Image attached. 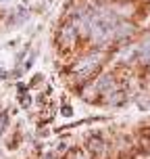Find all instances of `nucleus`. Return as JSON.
<instances>
[{"mask_svg":"<svg viewBox=\"0 0 150 159\" xmlns=\"http://www.w3.org/2000/svg\"><path fill=\"white\" fill-rule=\"evenodd\" d=\"M117 17L111 11H94L92 13V21H90V36L94 42H106V40L115 38V30H117Z\"/></svg>","mask_w":150,"mask_h":159,"instance_id":"obj_1","label":"nucleus"},{"mask_svg":"<svg viewBox=\"0 0 150 159\" xmlns=\"http://www.w3.org/2000/svg\"><path fill=\"white\" fill-rule=\"evenodd\" d=\"M100 59H102V52H96V55L84 57L81 61H77V63L73 65V71L81 73V71H86V69H92V67H96V65H98V61H100Z\"/></svg>","mask_w":150,"mask_h":159,"instance_id":"obj_2","label":"nucleus"},{"mask_svg":"<svg viewBox=\"0 0 150 159\" xmlns=\"http://www.w3.org/2000/svg\"><path fill=\"white\" fill-rule=\"evenodd\" d=\"M77 27L75 25H65L63 30H61V42L63 44H67V46H71L73 42H75V38H77Z\"/></svg>","mask_w":150,"mask_h":159,"instance_id":"obj_3","label":"nucleus"},{"mask_svg":"<svg viewBox=\"0 0 150 159\" xmlns=\"http://www.w3.org/2000/svg\"><path fill=\"white\" fill-rule=\"evenodd\" d=\"M138 57L142 61H146V63H150V36H146L144 42L138 46Z\"/></svg>","mask_w":150,"mask_h":159,"instance_id":"obj_4","label":"nucleus"},{"mask_svg":"<svg viewBox=\"0 0 150 159\" xmlns=\"http://www.w3.org/2000/svg\"><path fill=\"white\" fill-rule=\"evenodd\" d=\"M111 88H113V78H111V75L100 78V80H98V84H96V90H98V92H109Z\"/></svg>","mask_w":150,"mask_h":159,"instance_id":"obj_5","label":"nucleus"},{"mask_svg":"<svg viewBox=\"0 0 150 159\" xmlns=\"http://www.w3.org/2000/svg\"><path fill=\"white\" fill-rule=\"evenodd\" d=\"M131 32H134V27L131 25H127V23H119L117 25V30H115V38H125V36H131Z\"/></svg>","mask_w":150,"mask_h":159,"instance_id":"obj_6","label":"nucleus"},{"mask_svg":"<svg viewBox=\"0 0 150 159\" xmlns=\"http://www.w3.org/2000/svg\"><path fill=\"white\" fill-rule=\"evenodd\" d=\"M88 149L92 153H102L104 151V143L100 140V138H92L90 143H88Z\"/></svg>","mask_w":150,"mask_h":159,"instance_id":"obj_7","label":"nucleus"},{"mask_svg":"<svg viewBox=\"0 0 150 159\" xmlns=\"http://www.w3.org/2000/svg\"><path fill=\"white\" fill-rule=\"evenodd\" d=\"M4 124H6V115H0V130L4 128Z\"/></svg>","mask_w":150,"mask_h":159,"instance_id":"obj_8","label":"nucleus"},{"mask_svg":"<svg viewBox=\"0 0 150 159\" xmlns=\"http://www.w3.org/2000/svg\"><path fill=\"white\" fill-rule=\"evenodd\" d=\"M75 159H84V157H79V155H77V157H75Z\"/></svg>","mask_w":150,"mask_h":159,"instance_id":"obj_9","label":"nucleus"},{"mask_svg":"<svg viewBox=\"0 0 150 159\" xmlns=\"http://www.w3.org/2000/svg\"><path fill=\"white\" fill-rule=\"evenodd\" d=\"M46 159H52V157H46Z\"/></svg>","mask_w":150,"mask_h":159,"instance_id":"obj_10","label":"nucleus"}]
</instances>
